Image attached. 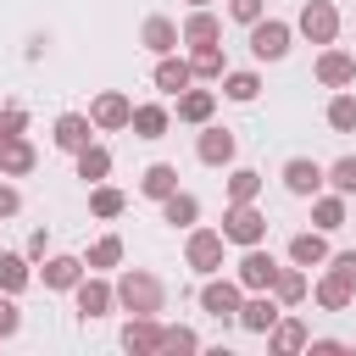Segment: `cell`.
Wrapping results in <instances>:
<instances>
[{
  "label": "cell",
  "instance_id": "1",
  "mask_svg": "<svg viewBox=\"0 0 356 356\" xmlns=\"http://www.w3.org/2000/svg\"><path fill=\"white\" fill-rule=\"evenodd\" d=\"M117 306H122L128 317H161L167 284H161L156 273H145V267H128V273L117 278Z\"/></svg>",
  "mask_w": 356,
  "mask_h": 356
},
{
  "label": "cell",
  "instance_id": "2",
  "mask_svg": "<svg viewBox=\"0 0 356 356\" xmlns=\"http://www.w3.org/2000/svg\"><path fill=\"white\" fill-rule=\"evenodd\" d=\"M222 239L228 245H261L267 239V211L256 206V200H228V211H222Z\"/></svg>",
  "mask_w": 356,
  "mask_h": 356
},
{
  "label": "cell",
  "instance_id": "3",
  "mask_svg": "<svg viewBox=\"0 0 356 356\" xmlns=\"http://www.w3.org/2000/svg\"><path fill=\"white\" fill-rule=\"evenodd\" d=\"M222 250H228V239H222V228H189V239H184V261L200 273V278H211V273H222Z\"/></svg>",
  "mask_w": 356,
  "mask_h": 356
},
{
  "label": "cell",
  "instance_id": "4",
  "mask_svg": "<svg viewBox=\"0 0 356 356\" xmlns=\"http://www.w3.org/2000/svg\"><path fill=\"white\" fill-rule=\"evenodd\" d=\"M239 306H245V284H239V278H217V273H211V278L200 284V312H206V317L234 323Z\"/></svg>",
  "mask_w": 356,
  "mask_h": 356
},
{
  "label": "cell",
  "instance_id": "5",
  "mask_svg": "<svg viewBox=\"0 0 356 356\" xmlns=\"http://www.w3.org/2000/svg\"><path fill=\"white\" fill-rule=\"evenodd\" d=\"M250 56L256 61H284L289 56V44H295V28L289 22H278V17H261V22H250Z\"/></svg>",
  "mask_w": 356,
  "mask_h": 356
},
{
  "label": "cell",
  "instance_id": "6",
  "mask_svg": "<svg viewBox=\"0 0 356 356\" xmlns=\"http://www.w3.org/2000/svg\"><path fill=\"white\" fill-rule=\"evenodd\" d=\"M72 306H78V317H83V323H95V317L117 312V284H106V278L83 273V278L72 284Z\"/></svg>",
  "mask_w": 356,
  "mask_h": 356
},
{
  "label": "cell",
  "instance_id": "7",
  "mask_svg": "<svg viewBox=\"0 0 356 356\" xmlns=\"http://www.w3.org/2000/svg\"><path fill=\"white\" fill-rule=\"evenodd\" d=\"M234 278L245 284V295H256V289H273V284H278V256H273V250H261V245H245V256H239Z\"/></svg>",
  "mask_w": 356,
  "mask_h": 356
},
{
  "label": "cell",
  "instance_id": "8",
  "mask_svg": "<svg viewBox=\"0 0 356 356\" xmlns=\"http://www.w3.org/2000/svg\"><path fill=\"white\" fill-rule=\"evenodd\" d=\"M295 28H300L312 44H334V39H339V11H334V0H306L300 17H295Z\"/></svg>",
  "mask_w": 356,
  "mask_h": 356
},
{
  "label": "cell",
  "instance_id": "9",
  "mask_svg": "<svg viewBox=\"0 0 356 356\" xmlns=\"http://www.w3.org/2000/svg\"><path fill=\"white\" fill-rule=\"evenodd\" d=\"M234 156H239L234 128L206 122V128H200V139H195V161H200V167H234Z\"/></svg>",
  "mask_w": 356,
  "mask_h": 356
},
{
  "label": "cell",
  "instance_id": "10",
  "mask_svg": "<svg viewBox=\"0 0 356 356\" xmlns=\"http://www.w3.org/2000/svg\"><path fill=\"white\" fill-rule=\"evenodd\" d=\"M278 178H284V189H289L295 200H312V195L328 184V167H323V161H312V156H289Z\"/></svg>",
  "mask_w": 356,
  "mask_h": 356
},
{
  "label": "cell",
  "instance_id": "11",
  "mask_svg": "<svg viewBox=\"0 0 356 356\" xmlns=\"http://www.w3.org/2000/svg\"><path fill=\"white\" fill-rule=\"evenodd\" d=\"M312 72H317V83H323V89H350V83H356V56H350V50H339V44H323Z\"/></svg>",
  "mask_w": 356,
  "mask_h": 356
},
{
  "label": "cell",
  "instance_id": "12",
  "mask_svg": "<svg viewBox=\"0 0 356 356\" xmlns=\"http://www.w3.org/2000/svg\"><path fill=\"white\" fill-rule=\"evenodd\" d=\"M89 117H95V128H100V134H122V128L134 122V100H128L122 89H100V95H95V106H89Z\"/></svg>",
  "mask_w": 356,
  "mask_h": 356
},
{
  "label": "cell",
  "instance_id": "13",
  "mask_svg": "<svg viewBox=\"0 0 356 356\" xmlns=\"http://www.w3.org/2000/svg\"><path fill=\"white\" fill-rule=\"evenodd\" d=\"M95 117L89 111H61L56 117V128H50V139H56V150H67V156H78L83 145H95Z\"/></svg>",
  "mask_w": 356,
  "mask_h": 356
},
{
  "label": "cell",
  "instance_id": "14",
  "mask_svg": "<svg viewBox=\"0 0 356 356\" xmlns=\"http://www.w3.org/2000/svg\"><path fill=\"white\" fill-rule=\"evenodd\" d=\"M278 317H284L278 295H273V289H256V295H245V306H239V317H234V323H239L245 334H267Z\"/></svg>",
  "mask_w": 356,
  "mask_h": 356
},
{
  "label": "cell",
  "instance_id": "15",
  "mask_svg": "<svg viewBox=\"0 0 356 356\" xmlns=\"http://www.w3.org/2000/svg\"><path fill=\"white\" fill-rule=\"evenodd\" d=\"M312 300H317L323 312H345V306L356 300V284H350L345 273H334V267H323V273H317V284H312Z\"/></svg>",
  "mask_w": 356,
  "mask_h": 356
},
{
  "label": "cell",
  "instance_id": "16",
  "mask_svg": "<svg viewBox=\"0 0 356 356\" xmlns=\"http://www.w3.org/2000/svg\"><path fill=\"white\" fill-rule=\"evenodd\" d=\"M122 350L128 356H161V323L156 317H128L122 323Z\"/></svg>",
  "mask_w": 356,
  "mask_h": 356
},
{
  "label": "cell",
  "instance_id": "17",
  "mask_svg": "<svg viewBox=\"0 0 356 356\" xmlns=\"http://www.w3.org/2000/svg\"><path fill=\"white\" fill-rule=\"evenodd\" d=\"M139 44H145L150 56H172V50L184 44V28H178L172 17H145V28H139Z\"/></svg>",
  "mask_w": 356,
  "mask_h": 356
},
{
  "label": "cell",
  "instance_id": "18",
  "mask_svg": "<svg viewBox=\"0 0 356 356\" xmlns=\"http://www.w3.org/2000/svg\"><path fill=\"white\" fill-rule=\"evenodd\" d=\"M306 345H312V328H306L300 317H289V312L267 328V350H278V356H295V350H306Z\"/></svg>",
  "mask_w": 356,
  "mask_h": 356
},
{
  "label": "cell",
  "instance_id": "19",
  "mask_svg": "<svg viewBox=\"0 0 356 356\" xmlns=\"http://www.w3.org/2000/svg\"><path fill=\"white\" fill-rule=\"evenodd\" d=\"M33 167H39V150L28 145V134L0 139V178H28Z\"/></svg>",
  "mask_w": 356,
  "mask_h": 356
},
{
  "label": "cell",
  "instance_id": "20",
  "mask_svg": "<svg viewBox=\"0 0 356 356\" xmlns=\"http://www.w3.org/2000/svg\"><path fill=\"white\" fill-rule=\"evenodd\" d=\"M178 28H184V44H189V50H195V44H217V39H222V17H217V11H206V6H189V17H184Z\"/></svg>",
  "mask_w": 356,
  "mask_h": 356
},
{
  "label": "cell",
  "instance_id": "21",
  "mask_svg": "<svg viewBox=\"0 0 356 356\" xmlns=\"http://www.w3.org/2000/svg\"><path fill=\"white\" fill-rule=\"evenodd\" d=\"M328 256H334V250H328L323 228H300V234L289 239V261H295V267H306V273H312V267H323Z\"/></svg>",
  "mask_w": 356,
  "mask_h": 356
},
{
  "label": "cell",
  "instance_id": "22",
  "mask_svg": "<svg viewBox=\"0 0 356 356\" xmlns=\"http://www.w3.org/2000/svg\"><path fill=\"white\" fill-rule=\"evenodd\" d=\"M83 273H89V267H83V256H44L39 284H44V289H72Z\"/></svg>",
  "mask_w": 356,
  "mask_h": 356
},
{
  "label": "cell",
  "instance_id": "23",
  "mask_svg": "<svg viewBox=\"0 0 356 356\" xmlns=\"http://www.w3.org/2000/svg\"><path fill=\"white\" fill-rule=\"evenodd\" d=\"M211 111H217V95H211V89H195V83H189V89L178 95V122L206 128V122H211Z\"/></svg>",
  "mask_w": 356,
  "mask_h": 356
},
{
  "label": "cell",
  "instance_id": "24",
  "mask_svg": "<svg viewBox=\"0 0 356 356\" xmlns=\"http://www.w3.org/2000/svg\"><path fill=\"white\" fill-rule=\"evenodd\" d=\"M134 139H167V128H172V111L167 106H156V100H145V106H134Z\"/></svg>",
  "mask_w": 356,
  "mask_h": 356
},
{
  "label": "cell",
  "instance_id": "25",
  "mask_svg": "<svg viewBox=\"0 0 356 356\" xmlns=\"http://www.w3.org/2000/svg\"><path fill=\"white\" fill-rule=\"evenodd\" d=\"M161 222H167V228H184V234H189V228L200 222V200H195L189 189H172V195L161 200Z\"/></svg>",
  "mask_w": 356,
  "mask_h": 356
},
{
  "label": "cell",
  "instance_id": "26",
  "mask_svg": "<svg viewBox=\"0 0 356 356\" xmlns=\"http://www.w3.org/2000/svg\"><path fill=\"white\" fill-rule=\"evenodd\" d=\"M273 295H278V306H284V312H289V306H300V300L312 295V273H306V267H295V261H289V267H278Z\"/></svg>",
  "mask_w": 356,
  "mask_h": 356
},
{
  "label": "cell",
  "instance_id": "27",
  "mask_svg": "<svg viewBox=\"0 0 356 356\" xmlns=\"http://www.w3.org/2000/svg\"><path fill=\"white\" fill-rule=\"evenodd\" d=\"M33 284V261H28V250H0V289L6 295H22Z\"/></svg>",
  "mask_w": 356,
  "mask_h": 356
},
{
  "label": "cell",
  "instance_id": "28",
  "mask_svg": "<svg viewBox=\"0 0 356 356\" xmlns=\"http://www.w3.org/2000/svg\"><path fill=\"white\" fill-rule=\"evenodd\" d=\"M189 83H195V67H189L184 56H161V61H156V89H161V95H184Z\"/></svg>",
  "mask_w": 356,
  "mask_h": 356
},
{
  "label": "cell",
  "instance_id": "29",
  "mask_svg": "<svg viewBox=\"0 0 356 356\" xmlns=\"http://www.w3.org/2000/svg\"><path fill=\"white\" fill-rule=\"evenodd\" d=\"M172 189H178V167H172V161H150V167L139 172V195H145V200H167Z\"/></svg>",
  "mask_w": 356,
  "mask_h": 356
},
{
  "label": "cell",
  "instance_id": "30",
  "mask_svg": "<svg viewBox=\"0 0 356 356\" xmlns=\"http://www.w3.org/2000/svg\"><path fill=\"white\" fill-rule=\"evenodd\" d=\"M312 228H323V234H334V228H345V195L334 189V195H312Z\"/></svg>",
  "mask_w": 356,
  "mask_h": 356
},
{
  "label": "cell",
  "instance_id": "31",
  "mask_svg": "<svg viewBox=\"0 0 356 356\" xmlns=\"http://www.w3.org/2000/svg\"><path fill=\"white\" fill-rule=\"evenodd\" d=\"M72 161H78V178L83 184H106V172H111V150L106 145H83Z\"/></svg>",
  "mask_w": 356,
  "mask_h": 356
},
{
  "label": "cell",
  "instance_id": "32",
  "mask_svg": "<svg viewBox=\"0 0 356 356\" xmlns=\"http://www.w3.org/2000/svg\"><path fill=\"white\" fill-rule=\"evenodd\" d=\"M89 211L111 222V217H122V211H128V195H122V189H111V184H89Z\"/></svg>",
  "mask_w": 356,
  "mask_h": 356
},
{
  "label": "cell",
  "instance_id": "33",
  "mask_svg": "<svg viewBox=\"0 0 356 356\" xmlns=\"http://www.w3.org/2000/svg\"><path fill=\"white\" fill-rule=\"evenodd\" d=\"M323 117H328L334 134H356V95H350V89H334V100H328Z\"/></svg>",
  "mask_w": 356,
  "mask_h": 356
},
{
  "label": "cell",
  "instance_id": "34",
  "mask_svg": "<svg viewBox=\"0 0 356 356\" xmlns=\"http://www.w3.org/2000/svg\"><path fill=\"white\" fill-rule=\"evenodd\" d=\"M189 67H195V78H217V83H222V72H228V56H222V44H195Z\"/></svg>",
  "mask_w": 356,
  "mask_h": 356
},
{
  "label": "cell",
  "instance_id": "35",
  "mask_svg": "<svg viewBox=\"0 0 356 356\" xmlns=\"http://www.w3.org/2000/svg\"><path fill=\"white\" fill-rule=\"evenodd\" d=\"M222 95H228L234 106H250V100L261 95V72H222Z\"/></svg>",
  "mask_w": 356,
  "mask_h": 356
},
{
  "label": "cell",
  "instance_id": "36",
  "mask_svg": "<svg viewBox=\"0 0 356 356\" xmlns=\"http://www.w3.org/2000/svg\"><path fill=\"white\" fill-rule=\"evenodd\" d=\"M117 261H122V239H117V234L95 239V245H89V256H83V267H89V273H106V267H117Z\"/></svg>",
  "mask_w": 356,
  "mask_h": 356
},
{
  "label": "cell",
  "instance_id": "37",
  "mask_svg": "<svg viewBox=\"0 0 356 356\" xmlns=\"http://www.w3.org/2000/svg\"><path fill=\"white\" fill-rule=\"evenodd\" d=\"M261 184H267V178H261L256 167H234V172H228V200H256Z\"/></svg>",
  "mask_w": 356,
  "mask_h": 356
},
{
  "label": "cell",
  "instance_id": "38",
  "mask_svg": "<svg viewBox=\"0 0 356 356\" xmlns=\"http://www.w3.org/2000/svg\"><path fill=\"white\" fill-rule=\"evenodd\" d=\"M189 350H200V334L195 328H184V323L161 328V356H189Z\"/></svg>",
  "mask_w": 356,
  "mask_h": 356
},
{
  "label": "cell",
  "instance_id": "39",
  "mask_svg": "<svg viewBox=\"0 0 356 356\" xmlns=\"http://www.w3.org/2000/svg\"><path fill=\"white\" fill-rule=\"evenodd\" d=\"M328 184H334V189L350 200V195H356V156H339V161L328 167Z\"/></svg>",
  "mask_w": 356,
  "mask_h": 356
},
{
  "label": "cell",
  "instance_id": "40",
  "mask_svg": "<svg viewBox=\"0 0 356 356\" xmlns=\"http://www.w3.org/2000/svg\"><path fill=\"white\" fill-rule=\"evenodd\" d=\"M11 334H22V306H17V295L0 289V339H11Z\"/></svg>",
  "mask_w": 356,
  "mask_h": 356
},
{
  "label": "cell",
  "instance_id": "41",
  "mask_svg": "<svg viewBox=\"0 0 356 356\" xmlns=\"http://www.w3.org/2000/svg\"><path fill=\"white\" fill-rule=\"evenodd\" d=\"M228 17L250 28V22H261V17H267V0H228Z\"/></svg>",
  "mask_w": 356,
  "mask_h": 356
},
{
  "label": "cell",
  "instance_id": "42",
  "mask_svg": "<svg viewBox=\"0 0 356 356\" xmlns=\"http://www.w3.org/2000/svg\"><path fill=\"white\" fill-rule=\"evenodd\" d=\"M17 134H28V111L22 106H0V139H17Z\"/></svg>",
  "mask_w": 356,
  "mask_h": 356
},
{
  "label": "cell",
  "instance_id": "43",
  "mask_svg": "<svg viewBox=\"0 0 356 356\" xmlns=\"http://www.w3.org/2000/svg\"><path fill=\"white\" fill-rule=\"evenodd\" d=\"M17 211H22V195H17V184H6V178H0V222H6V217H17Z\"/></svg>",
  "mask_w": 356,
  "mask_h": 356
},
{
  "label": "cell",
  "instance_id": "44",
  "mask_svg": "<svg viewBox=\"0 0 356 356\" xmlns=\"http://www.w3.org/2000/svg\"><path fill=\"white\" fill-rule=\"evenodd\" d=\"M22 250H28V261H44V256H50V234H44V228H33Z\"/></svg>",
  "mask_w": 356,
  "mask_h": 356
},
{
  "label": "cell",
  "instance_id": "45",
  "mask_svg": "<svg viewBox=\"0 0 356 356\" xmlns=\"http://www.w3.org/2000/svg\"><path fill=\"white\" fill-rule=\"evenodd\" d=\"M323 267H334V273H345V278L356 284V250H334V256H328Z\"/></svg>",
  "mask_w": 356,
  "mask_h": 356
},
{
  "label": "cell",
  "instance_id": "46",
  "mask_svg": "<svg viewBox=\"0 0 356 356\" xmlns=\"http://www.w3.org/2000/svg\"><path fill=\"white\" fill-rule=\"evenodd\" d=\"M306 350H312V356H339V350H345V339H312Z\"/></svg>",
  "mask_w": 356,
  "mask_h": 356
},
{
  "label": "cell",
  "instance_id": "47",
  "mask_svg": "<svg viewBox=\"0 0 356 356\" xmlns=\"http://www.w3.org/2000/svg\"><path fill=\"white\" fill-rule=\"evenodd\" d=\"M189 6H211V0H189Z\"/></svg>",
  "mask_w": 356,
  "mask_h": 356
}]
</instances>
